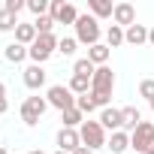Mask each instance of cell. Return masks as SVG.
<instances>
[{
    "label": "cell",
    "mask_w": 154,
    "mask_h": 154,
    "mask_svg": "<svg viewBox=\"0 0 154 154\" xmlns=\"http://www.w3.org/2000/svg\"><path fill=\"white\" fill-rule=\"evenodd\" d=\"M112 91H115V72L109 66H97L94 79H91V97H94V103L100 109H106L109 100H112Z\"/></svg>",
    "instance_id": "cell-1"
},
{
    "label": "cell",
    "mask_w": 154,
    "mask_h": 154,
    "mask_svg": "<svg viewBox=\"0 0 154 154\" xmlns=\"http://www.w3.org/2000/svg\"><path fill=\"white\" fill-rule=\"evenodd\" d=\"M79 136H82V145H85V148H91V151L106 148V142H109V136H106L103 124H100V121H91V118L79 127Z\"/></svg>",
    "instance_id": "cell-2"
},
{
    "label": "cell",
    "mask_w": 154,
    "mask_h": 154,
    "mask_svg": "<svg viewBox=\"0 0 154 154\" xmlns=\"http://www.w3.org/2000/svg\"><path fill=\"white\" fill-rule=\"evenodd\" d=\"M100 21L94 18V15H79V21H75V39H79L82 45H97L100 42Z\"/></svg>",
    "instance_id": "cell-3"
},
{
    "label": "cell",
    "mask_w": 154,
    "mask_h": 154,
    "mask_svg": "<svg viewBox=\"0 0 154 154\" xmlns=\"http://www.w3.org/2000/svg\"><path fill=\"white\" fill-rule=\"evenodd\" d=\"M57 42H60V39H57L54 33L36 36V42H33V45L27 48V57H30L33 63H39V66H42V63H45V60H48V57H51V54L57 51Z\"/></svg>",
    "instance_id": "cell-4"
},
{
    "label": "cell",
    "mask_w": 154,
    "mask_h": 154,
    "mask_svg": "<svg viewBox=\"0 0 154 154\" xmlns=\"http://www.w3.org/2000/svg\"><path fill=\"white\" fill-rule=\"evenodd\" d=\"M45 100H48V106H54L57 112H66V109H75V97L66 85H51L48 91H45Z\"/></svg>",
    "instance_id": "cell-5"
},
{
    "label": "cell",
    "mask_w": 154,
    "mask_h": 154,
    "mask_svg": "<svg viewBox=\"0 0 154 154\" xmlns=\"http://www.w3.org/2000/svg\"><path fill=\"white\" fill-rule=\"evenodd\" d=\"M45 109H48V100H45V97H27V100L21 103V121H24L27 127H36L39 118L45 115Z\"/></svg>",
    "instance_id": "cell-6"
},
{
    "label": "cell",
    "mask_w": 154,
    "mask_h": 154,
    "mask_svg": "<svg viewBox=\"0 0 154 154\" xmlns=\"http://www.w3.org/2000/svg\"><path fill=\"white\" fill-rule=\"evenodd\" d=\"M48 15L54 18V24H72L75 27V21H79V9L72 3H63V0H51Z\"/></svg>",
    "instance_id": "cell-7"
},
{
    "label": "cell",
    "mask_w": 154,
    "mask_h": 154,
    "mask_svg": "<svg viewBox=\"0 0 154 154\" xmlns=\"http://www.w3.org/2000/svg\"><path fill=\"white\" fill-rule=\"evenodd\" d=\"M151 142H154V124H151V121H142V124L130 133V148H136V154H145Z\"/></svg>",
    "instance_id": "cell-8"
},
{
    "label": "cell",
    "mask_w": 154,
    "mask_h": 154,
    "mask_svg": "<svg viewBox=\"0 0 154 154\" xmlns=\"http://www.w3.org/2000/svg\"><path fill=\"white\" fill-rule=\"evenodd\" d=\"M45 79H48V72H45L39 63H30V66H24V72H21V82H24V88H30V91H39V88L45 85Z\"/></svg>",
    "instance_id": "cell-9"
},
{
    "label": "cell",
    "mask_w": 154,
    "mask_h": 154,
    "mask_svg": "<svg viewBox=\"0 0 154 154\" xmlns=\"http://www.w3.org/2000/svg\"><path fill=\"white\" fill-rule=\"evenodd\" d=\"M97 121L103 124V130H106V133H118V130H124L121 109H112V106H106V109H100V118H97Z\"/></svg>",
    "instance_id": "cell-10"
},
{
    "label": "cell",
    "mask_w": 154,
    "mask_h": 154,
    "mask_svg": "<svg viewBox=\"0 0 154 154\" xmlns=\"http://www.w3.org/2000/svg\"><path fill=\"white\" fill-rule=\"evenodd\" d=\"M57 148L60 151H79L82 148V136H79V130H69V127H60L57 130Z\"/></svg>",
    "instance_id": "cell-11"
},
{
    "label": "cell",
    "mask_w": 154,
    "mask_h": 154,
    "mask_svg": "<svg viewBox=\"0 0 154 154\" xmlns=\"http://www.w3.org/2000/svg\"><path fill=\"white\" fill-rule=\"evenodd\" d=\"M112 21L118 24V27H130V24H136V9H133V3H115V12H112Z\"/></svg>",
    "instance_id": "cell-12"
},
{
    "label": "cell",
    "mask_w": 154,
    "mask_h": 154,
    "mask_svg": "<svg viewBox=\"0 0 154 154\" xmlns=\"http://www.w3.org/2000/svg\"><path fill=\"white\" fill-rule=\"evenodd\" d=\"M36 36H39V33H36L33 21H18V27H15V42H18V45H27V48H30V45L36 42Z\"/></svg>",
    "instance_id": "cell-13"
},
{
    "label": "cell",
    "mask_w": 154,
    "mask_h": 154,
    "mask_svg": "<svg viewBox=\"0 0 154 154\" xmlns=\"http://www.w3.org/2000/svg\"><path fill=\"white\" fill-rule=\"evenodd\" d=\"M124 42L127 45H145L148 42V27L145 24H130L124 30Z\"/></svg>",
    "instance_id": "cell-14"
},
{
    "label": "cell",
    "mask_w": 154,
    "mask_h": 154,
    "mask_svg": "<svg viewBox=\"0 0 154 154\" xmlns=\"http://www.w3.org/2000/svg\"><path fill=\"white\" fill-rule=\"evenodd\" d=\"M106 148H109L112 154H124V151L130 148V133H127V130L112 133V136H109V142H106Z\"/></svg>",
    "instance_id": "cell-15"
},
{
    "label": "cell",
    "mask_w": 154,
    "mask_h": 154,
    "mask_svg": "<svg viewBox=\"0 0 154 154\" xmlns=\"http://www.w3.org/2000/svg\"><path fill=\"white\" fill-rule=\"evenodd\" d=\"M109 54H112V48H109L106 42H97V45H91V48H88V60H91L94 66H106Z\"/></svg>",
    "instance_id": "cell-16"
},
{
    "label": "cell",
    "mask_w": 154,
    "mask_h": 154,
    "mask_svg": "<svg viewBox=\"0 0 154 154\" xmlns=\"http://www.w3.org/2000/svg\"><path fill=\"white\" fill-rule=\"evenodd\" d=\"M88 9H91V15L100 21V18H112V12H115V6L109 3V0H88Z\"/></svg>",
    "instance_id": "cell-17"
},
{
    "label": "cell",
    "mask_w": 154,
    "mask_h": 154,
    "mask_svg": "<svg viewBox=\"0 0 154 154\" xmlns=\"http://www.w3.org/2000/svg\"><path fill=\"white\" fill-rule=\"evenodd\" d=\"M3 57H6L9 63H24V60H27V45H18V42H9V45L3 48Z\"/></svg>",
    "instance_id": "cell-18"
},
{
    "label": "cell",
    "mask_w": 154,
    "mask_h": 154,
    "mask_svg": "<svg viewBox=\"0 0 154 154\" xmlns=\"http://www.w3.org/2000/svg\"><path fill=\"white\" fill-rule=\"evenodd\" d=\"M121 118H124V130H130V133L142 124V112H139L136 106H124V109H121Z\"/></svg>",
    "instance_id": "cell-19"
},
{
    "label": "cell",
    "mask_w": 154,
    "mask_h": 154,
    "mask_svg": "<svg viewBox=\"0 0 154 154\" xmlns=\"http://www.w3.org/2000/svg\"><path fill=\"white\" fill-rule=\"evenodd\" d=\"M60 121H63V127H69V130H79L88 118H85L79 109H66V112H60Z\"/></svg>",
    "instance_id": "cell-20"
},
{
    "label": "cell",
    "mask_w": 154,
    "mask_h": 154,
    "mask_svg": "<svg viewBox=\"0 0 154 154\" xmlns=\"http://www.w3.org/2000/svg\"><path fill=\"white\" fill-rule=\"evenodd\" d=\"M66 88H69L75 97H82V94H91V79H85V75H72Z\"/></svg>",
    "instance_id": "cell-21"
},
{
    "label": "cell",
    "mask_w": 154,
    "mask_h": 154,
    "mask_svg": "<svg viewBox=\"0 0 154 154\" xmlns=\"http://www.w3.org/2000/svg\"><path fill=\"white\" fill-rule=\"evenodd\" d=\"M94 72H97V66L88 60V57H79L72 63V75H85V79H94Z\"/></svg>",
    "instance_id": "cell-22"
},
{
    "label": "cell",
    "mask_w": 154,
    "mask_h": 154,
    "mask_svg": "<svg viewBox=\"0 0 154 154\" xmlns=\"http://www.w3.org/2000/svg\"><path fill=\"white\" fill-rule=\"evenodd\" d=\"M106 45H109V48H118V45H124V27H118V24H109V30H106Z\"/></svg>",
    "instance_id": "cell-23"
},
{
    "label": "cell",
    "mask_w": 154,
    "mask_h": 154,
    "mask_svg": "<svg viewBox=\"0 0 154 154\" xmlns=\"http://www.w3.org/2000/svg\"><path fill=\"white\" fill-rule=\"evenodd\" d=\"M33 27H36V33H39V36L54 33V18H51V15H39V18H33Z\"/></svg>",
    "instance_id": "cell-24"
},
{
    "label": "cell",
    "mask_w": 154,
    "mask_h": 154,
    "mask_svg": "<svg viewBox=\"0 0 154 154\" xmlns=\"http://www.w3.org/2000/svg\"><path fill=\"white\" fill-rule=\"evenodd\" d=\"M75 48H79V39H75V36H63V39L57 42V51H60L63 57H72Z\"/></svg>",
    "instance_id": "cell-25"
},
{
    "label": "cell",
    "mask_w": 154,
    "mask_h": 154,
    "mask_svg": "<svg viewBox=\"0 0 154 154\" xmlns=\"http://www.w3.org/2000/svg\"><path fill=\"white\" fill-rule=\"evenodd\" d=\"M75 109H79V112H82V115H85V118H88V115H91V112H94V109H100V106H97V103H94V97H91V94H82V97H79V100H75Z\"/></svg>",
    "instance_id": "cell-26"
},
{
    "label": "cell",
    "mask_w": 154,
    "mask_h": 154,
    "mask_svg": "<svg viewBox=\"0 0 154 154\" xmlns=\"http://www.w3.org/2000/svg\"><path fill=\"white\" fill-rule=\"evenodd\" d=\"M18 27V15L6 12V9H0V33H6V30H15Z\"/></svg>",
    "instance_id": "cell-27"
},
{
    "label": "cell",
    "mask_w": 154,
    "mask_h": 154,
    "mask_svg": "<svg viewBox=\"0 0 154 154\" xmlns=\"http://www.w3.org/2000/svg\"><path fill=\"white\" fill-rule=\"evenodd\" d=\"M48 6H51V0H27V9L39 18V15H48Z\"/></svg>",
    "instance_id": "cell-28"
},
{
    "label": "cell",
    "mask_w": 154,
    "mask_h": 154,
    "mask_svg": "<svg viewBox=\"0 0 154 154\" xmlns=\"http://www.w3.org/2000/svg\"><path fill=\"white\" fill-rule=\"evenodd\" d=\"M139 97H145L148 103L154 100V79H142L139 82Z\"/></svg>",
    "instance_id": "cell-29"
},
{
    "label": "cell",
    "mask_w": 154,
    "mask_h": 154,
    "mask_svg": "<svg viewBox=\"0 0 154 154\" xmlns=\"http://www.w3.org/2000/svg\"><path fill=\"white\" fill-rule=\"evenodd\" d=\"M3 9H6V12H12V15H18V12H24V9H27V0H6Z\"/></svg>",
    "instance_id": "cell-30"
},
{
    "label": "cell",
    "mask_w": 154,
    "mask_h": 154,
    "mask_svg": "<svg viewBox=\"0 0 154 154\" xmlns=\"http://www.w3.org/2000/svg\"><path fill=\"white\" fill-rule=\"evenodd\" d=\"M72 154H94V151H91V148H85V145H82V148H79V151H72Z\"/></svg>",
    "instance_id": "cell-31"
},
{
    "label": "cell",
    "mask_w": 154,
    "mask_h": 154,
    "mask_svg": "<svg viewBox=\"0 0 154 154\" xmlns=\"http://www.w3.org/2000/svg\"><path fill=\"white\" fill-rule=\"evenodd\" d=\"M148 45H154V27H148Z\"/></svg>",
    "instance_id": "cell-32"
},
{
    "label": "cell",
    "mask_w": 154,
    "mask_h": 154,
    "mask_svg": "<svg viewBox=\"0 0 154 154\" xmlns=\"http://www.w3.org/2000/svg\"><path fill=\"white\" fill-rule=\"evenodd\" d=\"M0 100H6V85L0 82Z\"/></svg>",
    "instance_id": "cell-33"
},
{
    "label": "cell",
    "mask_w": 154,
    "mask_h": 154,
    "mask_svg": "<svg viewBox=\"0 0 154 154\" xmlns=\"http://www.w3.org/2000/svg\"><path fill=\"white\" fill-rule=\"evenodd\" d=\"M6 109H9V103H6V100H0V115H3Z\"/></svg>",
    "instance_id": "cell-34"
},
{
    "label": "cell",
    "mask_w": 154,
    "mask_h": 154,
    "mask_svg": "<svg viewBox=\"0 0 154 154\" xmlns=\"http://www.w3.org/2000/svg\"><path fill=\"white\" fill-rule=\"evenodd\" d=\"M145 154H154V142H151V145H148V151H145Z\"/></svg>",
    "instance_id": "cell-35"
},
{
    "label": "cell",
    "mask_w": 154,
    "mask_h": 154,
    "mask_svg": "<svg viewBox=\"0 0 154 154\" xmlns=\"http://www.w3.org/2000/svg\"><path fill=\"white\" fill-rule=\"evenodd\" d=\"M27 154H45V151H39V148H33V151H27Z\"/></svg>",
    "instance_id": "cell-36"
},
{
    "label": "cell",
    "mask_w": 154,
    "mask_h": 154,
    "mask_svg": "<svg viewBox=\"0 0 154 154\" xmlns=\"http://www.w3.org/2000/svg\"><path fill=\"white\" fill-rule=\"evenodd\" d=\"M0 154H9V151H6V148H3V145H0Z\"/></svg>",
    "instance_id": "cell-37"
},
{
    "label": "cell",
    "mask_w": 154,
    "mask_h": 154,
    "mask_svg": "<svg viewBox=\"0 0 154 154\" xmlns=\"http://www.w3.org/2000/svg\"><path fill=\"white\" fill-rule=\"evenodd\" d=\"M54 154H69V151H60V148H57V151H54Z\"/></svg>",
    "instance_id": "cell-38"
},
{
    "label": "cell",
    "mask_w": 154,
    "mask_h": 154,
    "mask_svg": "<svg viewBox=\"0 0 154 154\" xmlns=\"http://www.w3.org/2000/svg\"><path fill=\"white\" fill-rule=\"evenodd\" d=\"M148 106H151V112H154V100H151V103H148Z\"/></svg>",
    "instance_id": "cell-39"
}]
</instances>
